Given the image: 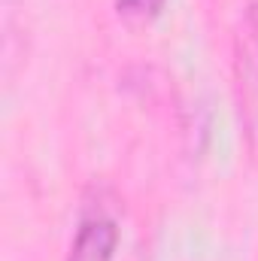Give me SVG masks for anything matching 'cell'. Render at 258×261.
<instances>
[{"instance_id": "cell-1", "label": "cell", "mask_w": 258, "mask_h": 261, "mask_svg": "<svg viewBox=\"0 0 258 261\" xmlns=\"http://www.w3.org/2000/svg\"><path fill=\"white\" fill-rule=\"evenodd\" d=\"M119 249V225L107 216L85 219L73 237L70 261H113Z\"/></svg>"}, {"instance_id": "cell-2", "label": "cell", "mask_w": 258, "mask_h": 261, "mask_svg": "<svg viewBox=\"0 0 258 261\" xmlns=\"http://www.w3.org/2000/svg\"><path fill=\"white\" fill-rule=\"evenodd\" d=\"M164 0H116V12L119 18H125L131 24H149L161 15Z\"/></svg>"}]
</instances>
